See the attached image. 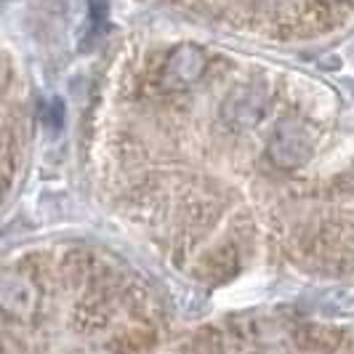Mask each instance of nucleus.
<instances>
[{
	"mask_svg": "<svg viewBox=\"0 0 354 354\" xmlns=\"http://www.w3.org/2000/svg\"><path fill=\"white\" fill-rule=\"evenodd\" d=\"M261 109H264V96L253 88H245L240 91V93H234V96H230V102L224 106L227 118L237 125L256 123L259 115H261Z\"/></svg>",
	"mask_w": 354,
	"mask_h": 354,
	"instance_id": "3",
	"label": "nucleus"
},
{
	"mask_svg": "<svg viewBox=\"0 0 354 354\" xmlns=\"http://www.w3.org/2000/svg\"><path fill=\"white\" fill-rule=\"evenodd\" d=\"M3 304H6V312L8 315H17V317L30 315L32 306H35V290H32V285L24 283L19 274L17 277L8 274L6 285H3Z\"/></svg>",
	"mask_w": 354,
	"mask_h": 354,
	"instance_id": "4",
	"label": "nucleus"
},
{
	"mask_svg": "<svg viewBox=\"0 0 354 354\" xmlns=\"http://www.w3.org/2000/svg\"><path fill=\"white\" fill-rule=\"evenodd\" d=\"M312 147H315L312 131L304 123L288 120L274 131V136L269 142V158L280 168H299L309 160Z\"/></svg>",
	"mask_w": 354,
	"mask_h": 354,
	"instance_id": "1",
	"label": "nucleus"
},
{
	"mask_svg": "<svg viewBox=\"0 0 354 354\" xmlns=\"http://www.w3.org/2000/svg\"><path fill=\"white\" fill-rule=\"evenodd\" d=\"M205 62L197 48L192 46H181L174 51V56L168 59V67H165V77L174 83V86H187V83H195L197 75L203 72Z\"/></svg>",
	"mask_w": 354,
	"mask_h": 354,
	"instance_id": "2",
	"label": "nucleus"
}]
</instances>
